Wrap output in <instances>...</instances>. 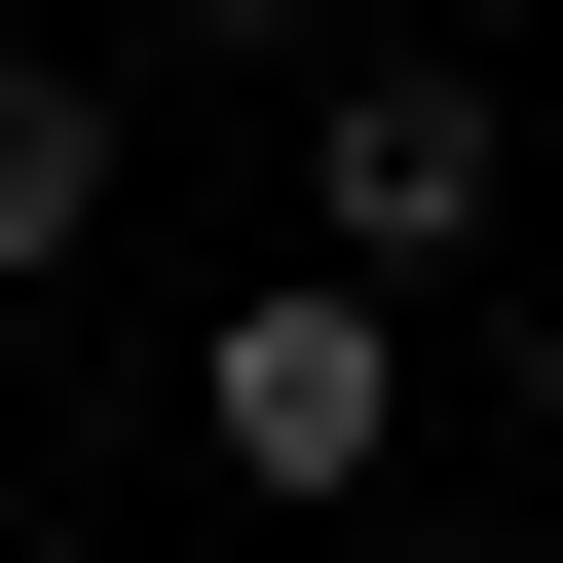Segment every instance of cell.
<instances>
[{"mask_svg": "<svg viewBox=\"0 0 563 563\" xmlns=\"http://www.w3.org/2000/svg\"><path fill=\"white\" fill-rule=\"evenodd\" d=\"M188 451H225V488H301V526H376V451H413V301L263 263V301L188 339Z\"/></svg>", "mask_w": 563, "mask_h": 563, "instance_id": "obj_1", "label": "cell"}, {"mask_svg": "<svg viewBox=\"0 0 563 563\" xmlns=\"http://www.w3.org/2000/svg\"><path fill=\"white\" fill-rule=\"evenodd\" d=\"M301 263H339V301H451V263H488V76H301Z\"/></svg>", "mask_w": 563, "mask_h": 563, "instance_id": "obj_2", "label": "cell"}, {"mask_svg": "<svg viewBox=\"0 0 563 563\" xmlns=\"http://www.w3.org/2000/svg\"><path fill=\"white\" fill-rule=\"evenodd\" d=\"M76 225H113V76H38V38H0V301H38Z\"/></svg>", "mask_w": 563, "mask_h": 563, "instance_id": "obj_3", "label": "cell"}, {"mask_svg": "<svg viewBox=\"0 0 563 563\" xmlns=\"http://www.w3.org/2000/svg\"><path fill=\"white\" fill-rule=\"evenodd\" d=\"M113 38H151V76H301V0H113Z\"/></svg>", "mask_w": 563, "mask_h": 563, "instance_id": "obj_4", "label": "cell"}, {"mask_svg": "<svg viewBox=\"0 0 563 563\" xmlns=\"http://www.w3.org/2000/svg\"><path fill=\"white\" fill-rule=\"evenodd\" d=\"M376 563H488V526H376Z\"/></svg>", "mask_w": 563, "mask_h": 563, "instance_id": "obj_5", "label": "cell"}, {"mask_svg": "<svg viewBox=\"0 0 563 563\" xmlns=\"http://www.w3.org/2000/svg\"><path fill=\"white\" fill-rule=\"evenodd\" d=\"M526 563H563V526H526Z\"/></svg>", "mask_w": 563, "mask_h": 563, "instance_id": "obj_6", "label": "cell"}]
</instances>
